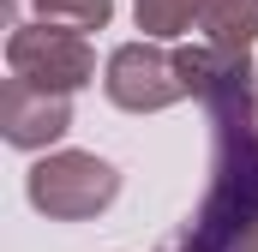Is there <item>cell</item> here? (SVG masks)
<instances>
[{
	"label": "cell",
	"instance_id": "obj_1",
	"mask_svg": "<svg viewBox=\"0 0 258 252\" xmlns=\"http://www.w3.org/2000/svg\"><path fill=\"white\" fill-rule=\"evenodd\" d=\"M210 186L186 216V252H228L258 222V114L234 126H210Z\"/></svg>",
	"mask_w": 258,
	"mask_h": 252
},
{
	"label": "cell",
	"instance_id": "obj_2",
	"mask_svg": "<svg viewBox=\"0 0 258 252\" xmlns=\"http://www.w3.org/2000/svg\"><path fill=\"white\" fill-rule=\"evenodd\" d=\"M24 198L48 222H96L120 198V168L96 150H42L24 174Z\"/></svg>",
	"mask_w": 258,
	"mask_h": 252
},
{
	"label": "cell",
	"instance_id": "obj_3",
	"mask_svg": "<svg viewBox=\"0 0 258 252\" xmlns=\"http://www.w3.org/2000/svg\"><path fill=\"white\" fill-rule=\"evenodd\" d=\"M180 78L186 96L210 114V126H234L258 114V60L252 48H228V42H180Z\"/></svg>",
	"mask_w": 258,
	"mask_h": 252
},
{
	"label": "cell",
	"instance_id": "obj_4",
	"mask_svg": "<svg viewBox=\"0 0 258 252\" xmlns=\"http://www.w3.org/2000/svg\"><path fill=\"white\" fill-rule=\"evenodd\" d=\"M6 72L12 78H30L42 90L78 96L84 84H96V48L72 24L30 18V24H12V36H6Z\"/></svg>",
	"mask_w": 258,
	"mask_h": 252
},
{
	"label": "cell",
	"instance_id": "obj_5",
	"mask_svg": "<svg viewBox=\"0 0 258 252\" xmlns=\"http://www.w3.org/2000/svg\"><path fill=\"white\" fill-rule=\"evenodd\" d=\"M102 96L126 114H162L174 102H186V78H180V54L156 36L120 42L102 60Z\"/></svg>",
	"mask_w": 258,
	"mask_h": 252
},
{
	"label": "cell",
	"instance_id": "obj_6",
	"mask_svg": "<svg viewBox=\"0 0 258 252\" xmlns=\"http://www.w3.org/2000/svg\"><path fill=\"white\" fill-rule=\"evenodd\" d=\"M66 132H72V96L66 90H42L30 78H6V90H0V138L12 150L42 156Z\"/></svg>",
	"mask_w": 258,
	"mask_h": 252
},
{
	"label": "cell",
	"instance_id": "obj_7",
	"mask_svg": "<svg viewBox=\"0 0 258 252\" xmlns=\"http://www.w3.org/2000/svg\"><path fill=\"white\" fill-rule=\"evenodd\" d=\"M204 6H210V0H132V18H138L144 36H156V42H180V36L198 30Z\"/></svg>",
	"mask_w": 258,
	"mask_h": 252
},
{
	"label": "cell",
	"instance_id": "obj_8",
	"mask_svg": "<svg viewBox=\"0 0 258 252\" xmlns=\"http://www.w3.org/2000/svg\"><path fill=\"white\" fill-rule=\"evenodd\" d=\"M204 42H228V48H252L258 42V0H210L198 18Z\"/></svg>",
	"mask_w": 258,
	"mask_h": 252
},
{
	"label": "cell",
	"instance_id": "obj_9",
	"mask_svg": "<svg viewBox=\"0 0 258 252\" xmlns=\"http://www.w3.org/2000/svg\"><path fill=\"white\" fill-rule=\"evenodd\" d=\"M36 18H54V24H72V30H108L114 18V0H30Z\"/></svg>",
	"mask_w": 258,
	"mask_h": 252
},
{
	"label": "cell",
	"instance_id": "obj_10",
	"mask_svg": "<svg viewBox=\"0 0 258 252\" xmlns=\"http://www.w3.org/2000/svg\"><path fill=\"white\" fill-rule=\"evenodd\" d=\"M228 252H258V222H252V228H246V234H240V240H234Z\"/></svg>",
	"mask_w": 258,
	"mask_h": 252
},
{
	"label": "cell",
	"instance_id": "obj_11",
	"mask_svg": "<svg viewBox=\"0 0 258 252\" xmlns=\"http://www.w3.org/2000/svg\"><path fill=\"white\" fill-rule=\"evenodd\" d=\"M174 252H186V246H174Z\"/></svg>",
	"mask_w": 258,
	"mask_h": 252
}]
</instances>
